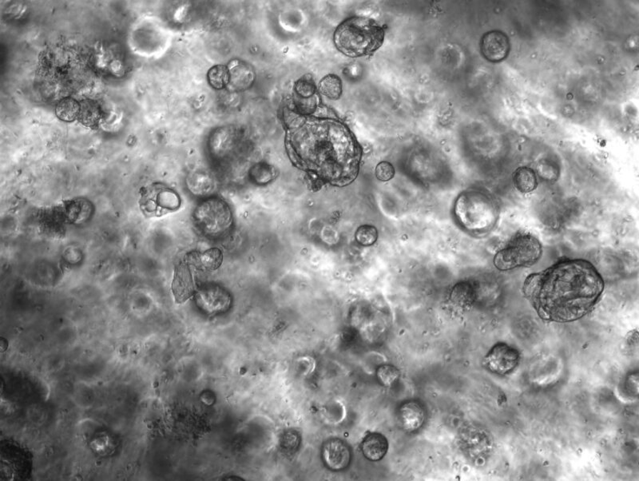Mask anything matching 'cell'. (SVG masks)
<instances>
[{"instance_id": "6da1fadb", "label": "cell", "mask_w": 639, "mask_h": 481, "mask_svg": "<svg viewBox=\"0 0 639 481\" xmlns=\"http://www.w3.org/2000/svg\"><path fill=\"white\" fill-rule=\"evenodd\" d=\"M604 287L593 264L568 258L529 275L523 292L540 318L564 324L589 315L600 302Z\"/></svg>"}, {"instance_id": "7a4b0ae2", "label": "cell", "mask_w": 639, "mask_h": 481, "mask_svg": "<svg viewBox=\"0 0 639 481\" xmlns=\"http://www.w3.org/2000/svg\"><path fill=\"white\" fill-rule=\"evenodd\" d=\"M292 138L296 165L322 184L346 186L358 177L362 148L348 126L338 118L301 116Z\"/></svg>"}, {"instance_id": "3957f363", "label": "cell", "mask_w": 639, "mask_h": 481, "mask_svg": "<svg viewBox=\"0 0 639 481\" xmlns=\"http://www.w3.org/2000/svg\"><path fill=\"white\" fill-rule=\"evenodd\" d=\"M385 30L374 19L353 16L336 28L333 41L343 55L359 58L373 55L385 41Z\"/></svg>"}, {"instance_id": "277c9868", "label": "cell", "mask_w": 639, "mask_h": 481, "mask_svg": "<svg viewBox=\"0 0 639 481\" xmlns=\"http://www.w3.org/2000/svg\"><path fill=\"white\" fill-rule=\"evenodd\" d=\"M455 212L463 227L476 235H487L499 221L500 206L489 193L468 191L457 199Z\"/></svg>"}, {"instance_id": "5b68a950", "label": "cell", "mask_w": 639, "mask_h": 481, "mask_svg": "<svg viewBox=\"0 0 639 481\" xmlns=\"http://www.w3.org/2000/svg\"><path fill=\"white\" fill-rule=\"evenodd\" d=\"M542 255L540 240L530 233L519 232L495 253L493 263L497 270L507 272L533 265Z\"/></svg>"}, {"instance_id": "8992f818", "label": "cell", "mask_w": 639, "mask_h": 481, "mask_svg": "<svg viewBox=\"0 0 639 481\" xmlns=\"http://www.w3.org/2000/svg\"><path fill=\"white\" fill-rule=\"evenodd\" d=\"M193 220L201 235L218 239L231 231L233 215L230 206L223 199L210 198L198 206Z\"/></svg>"}, {"instance_id": "52a82bcc", "label": "cell", "mask_w": 639, "mask_h": 481, "mask_svg": "<svg viewBox=\"0 0 639 481\" xmlns=\"http://www.w3.org/2000/svg\"><path fill=\"white\" fill-rule=\"evenodd\" d=\"M139 208L146 217L156 218L178 210L181 199L169 187L154 183L144 187L140 192Z\"/></svg>"}, {"instance_id": "ba28073f", "label": "cell", "mask_w": 639, "mask_h": 481, "mask_svg": "<svg viewBox=\"0 0 639 481\" xmlns=\"http://www.w3.org/2000/svg\"><path fill=\"white\" fill-rule=\"evenodd\" d=\"M520 354L508 343H496L488 353L483 363L488 370L496 375H507L519 365Z\"/></svg>"}, {"instance_id": "9c48e42d", "label": "cell", "mask_w": 639, "mask_h": 481, "mask_svg": "<svg viewBox=\"0 0 639 481\" xmlns=\"http://www.w3.org/2000/svg\"><path fill=\"white\" fill-rule=\"evenodd\" d=\"M195 300L199 308L208 315H218L231 308L230 293L218 285H205L197 290Z\"/></svg>"}, {"instance_id": "30bf717a", "label": "cell", "mask_w": 639, "mask_h": 481, "mask_svg": "<svg viewBox=\"0 0 639 481\" xmlns=\"http://www.w3.org/2000/svg\"><path fill=\"white\" fill-rule=\"evenodd\" d=\"M193 269L185 259L174 269L171 290L178 304L186 303L196 293L197 287L195 285Z\"/></svg>"}, {"instance_id": "8fae6325", "label": "cell", "mask_w": 639, "mask_h": 481, "mask_svg": "<svg viewBox=\"0 0 639 481\" xmlns=\"http://www.w3.org/2000/svg\"><path fill=\"white\" fill-rule=\"evenodd\" d=\"M322 457L328 469L341 471L351 463V452L343 440L333 438L323 445Z\"/></svg>"}, {"instance_id": "7c38bea8", "label": "cell", "mask_w": 639, "mask_h": 481, "mask_svg": "<svg viewBox=\"0 0 639 481\" xmlns=\"http://www.w3.org/2000/svg\"><path fill=\"white\" fill-rule=\"evenodd\" d=\"M509 49L508 39L500 31H490L483 37L481 51L483 56L490 62H500L507 57Z\"/></svg>"}, {"instance_id": "4fadbf2b", "label": "cell", "mask_w": 639, "mask_h": 481, "mask_svg": "<svg viewBox=\"0 0 639 481\" xmlns=\"http://www.w3.org/2000/svg\"><path fill=\"white\" fill-rule=\"evenodd\" d=\"M399 417L403 430L408 432L421 429L426 418V411L422 405L413 400L401 405Z\"/></svg>"}, {"instance_id": "5bb4252c", "label": "cell", "mask_w": 639, "mask_h": 481, "mask_svg": "<svg viewBox=\"0 0 639 481\" xmlns=\"http://www.w3.org/2000/svg\"><path fill=\"white\" fill-rule=\"evenodd\" d=\"M184 259L193 269L203 271H213L219 268L223 260V253L213 248L204 252L187 253Z\"/></svg>"}, {"instance_id": "9a60e30c", "label": "cell", "mask_w": 639, "mask_h": 481, "mask_svg": "<svg viewBox=\"0 0 639 481\" xmlns=\"http://www.w3.org/2000/svg\"><path fill=\"white\" fill-rule=\"evenodd\" d=\"M230 71V84L237 91L250 88L254 81V72L250 65L243 61L234 60L228 66Z\"/></svg>"}, {"instance_id": "2e32d148", "label": "cell", "mask_w": 639, "mask_h": 481, "mask_svg": "<svg viewBox=\"0 0 639 481\" xmlns=\"http://www.w3.org/2000/svg\"><path fill=\"white\" fill-rule=\"evenodd\" d=\"M364 456L372 462H378L386 455L388 442L386 437L379 432L369 433L361 443Z\"/></svg>"}, {"instance_id": "e0dca14e", "label": "cell", "mask_w": 639, "mask_h": 481, "mask_svg": "<svg viewBox=\"0 0 639 481\" xmlns=\"http://www.w3.org/2000/svg\"><path fill=\"white\" fill-rule=\"evenodd\" d=\"M318 91L329 99L338 100L343 93V85L339 76L331 74L323 78L318 84Z\"/></svg>"}, {"instance_id": "ac0fdd59", "label": "cell", "mask_w": 639, "mask_h": 481, "mask_svg": "<svg viewBox=\"0 0 639 481\" xmlns=\"http://www.w3.org/2000/svg\"><path fill=\"white\" fill-rule=\"evenodd\" d=\"M207 79L212 88L218 90L223 89L230 84V71L228 66L224 65L214 66L208 71Z\"/></svg>"}, {"instance_id": "d6986e66", "label": "cell", "mask_w": 639, "mask_h": 481, "mask_svg": "<svg viewBox=\"0 0 639 481\" xmlns=\"http://www.w3.org/2000/svg\"><path fill=\"white\" fill-rule=\"evenodd\" d=\"M536 178L533 170L520 168L516 171L515 185L523 193L533 191L536 187Z\"/></svg>"}, {"instance_id": "ffe728a7", "label": "cell", "mask_w": 639, "mask_h": 481, "mask_svg": "<svg viewBox=\"0 0 639 481\" xmlns=\"http://www.w3.org/2000/svg\"><path fill=\"white\" fill-rule=\"evenodd\" d=\"M320 103L318 95L311 98H301L295 95L294 104L298 113L303 116H309L317 111Z\"/></svg>"}, {"instance_id": "44dd1931", "label": "cell", "mask_w": 639, "mask_h": 481, "mask_svg": "<svg viewBox=\"0 0 639 481\" xmlns=\"http://www.w3.org/2000/svg\"><path fill=\"white\" fill-rule=\"evenodd\" d=\"M80 106L79 103L72 98L63 100L57 106V116L65 121H72L77 118L79 113Z\"/></svg>"}, {"instance_id": "7402d4cb", "label": "cell", "mask_w": 639, "mask_h": 481, "mask_svg": "<svg viewBox=\"0 0 639 481\" xmlns=\"http://www.w3.org/2000/svg\"><path fill=\"white\" fill-rule=\"evenodd\" d=\"M295 95L301 98H311L318 95V88L311 76H306L295 83Z\"/></svg>"}, {"instance_id": "603a6c76", "label": "cell", "mask_w": 639, "mask_h": 481, "mask_svg": "<svg viewBox=\"0 0 639 481\" xmlns=\"http://www.w3.org/2000/svg\"><path fill=\"white\" fill-rule=\"evenodd\" d=\"M251 176L255 183L266 184L275 178V172L271 166L259 163L253 167Z\"/></svg>"}, {"instance_id": "cb8c5ba5", "label": "cell", "mask_w": 639, "mask_h": 481, "mask_svg": "<svg viewBox=\"0 0 639 481\" xmlns=\"http://www.w3.org/2000/svg\"><path fill=\"white\" fill-rule=\"evenodd\" d=\"M376 376L383 385L391 387L400 378L401 372L393 365H385L379 367Z\"/></svg>"}, {"instance_id": "d4e9b609", "label": "cell", "mask_w": 639, "mask_h": 481, "mask_svg": "<svg viewBox=\"0 0 639 481\" xmlns=\"http://www.w3.org/2000/svg\"><path fill=\"white\" fill-rule=\"evenodd\" d=\"M356 242L361 245H372L378 237V231L373 226L365 225L359 227L355 233Z\"/></svg>"}, {"instance_id": "484cf974", "label": "cell", "mask_w": 639, "mask_h": 481, "mask_svg": "<svg viewBox=\"0 0 639 481\" xmlns=\"http://www.w3.org/2000/svg\"><path fill=\"white\" fill-rule=\"evenodd\" d=\"M191 190L195 195L206 196L212 191L213 180L206 175H197L191 182Z\"/></svg>"}, {"instance_id": "4316f807", "label": "cell", "mask_w": 639, "mask_h": 481, "mask_svg": "<svg viewBox=\"0 0 639 481\" xmlns=\"http://www.w3.org/2000/svg\"><path fill=\"white\" fill-rule=\"evenodd\" d=\"M376 177L381 182H388L395 176L393 166L388 162H381L376 167Z\"/></svg>"}, {"instance_id": "83f0119b", "label": "cell", "mask_w": 639, "mask_h": 481, "mask_svg": "<svg viewBox=\"0 0 639 481\" xmlns=\"http://www.w3.org/2000/svg\"><path fill=\"white\" fill-rule=\"evenodd\" d=\"M638 376V373H632L630 375L625 379L624 383V388L625 391L629 393V395L631 396H637L638 395V385H632V380L635 379V377Z\"/></svg>"}]
</instances>
